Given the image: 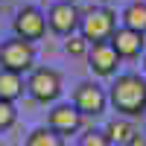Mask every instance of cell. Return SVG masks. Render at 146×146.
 Instances as JSON below:
<instances>
[{
  "label": "cell",
  "mask_w": 146,
  "mask_h": 146,
  "mask_svg": "<svg viewBox=\"0 0 146 146\" xmlns=\"http://www.w3.org/2000/svg\"><path fill=\"white\" fill-rule=\"evenodd\" d=\"M108 102L120 117H140L146 111V79L137 73H120L108 88Z\"/></svg>",
  "instance_id": "cell-1"
},
{
  "label": "cell",
  "mask_w": 146,
  "mask_h": 146,
  "mask_svg": "<svg viewBox=\"0 0 146 146\" xmlns=\"http://www.w3.org/2000/svg\"><path fill=\"white\" fill-rule=\"evenodd\" d=\"M117 29V15L108 6H94L91 12H82V23H79V35L88 44L96 41H108Z\"/></svg>",
  "instance_id": "cell-2"
},
{
  "label": "cell",
  "mask_w": 146,
  "mask_h": 146,
  "mask_svg": "<svg viewBox=\"0 0 146 146\" xmlns=\"http://www.w3.org/2000/svg\"><path fill=\"white\" fill-rule=\"evenodd\" d=\"M32 64H35V47H32V41H23V38H9V41H3L0 44V67L3 70H12V73H27V70H32Z\"/></svg>",
  "instance_id": "cell-3"
},
{
  "label": "cell",
  "mask_w": 146,
  "mask_h": 146,
  "mask_svg": "<svg viewBox=\"0 0 146 146\" xmlns=\"http://www.w3.org/2000/svg\"><path fill=\"white\" fill-rule=\"evenodd\" d=\"M27 91L35 102H56L62 94V76L53 67H32L27 79Z\"/></svg>",
  "instance_id": "cell-4"
},
{
  "label": "cell",
  "mask_w": 146,
  "mask_h": 146,
  "mask_svg": "<svg viewBox=\"0 0 146 146\" xmlns=\"http://www.w3.org/2000/svg\"><path fill=\"white\" fill-rule=\"evenodd\" d=\"M73 105L82 117H100V114H105L108 94L96 82H79L73 88Z\"/></svg>",
  "instance_id": "cell-5"
},
{
  "label": "cell",
  "mask_w": 146,
  "mask_h": 146,
  "mask_svg": "<svg viewBox=\"0 0 146 146\" xmlns=\"http://www.w3.org/2000/svg\"><path fill=\"white\" fill-rule=\"evenodd\" d=\"M82 23V12L76 3H67V0H58L56 6H50L47 12V29H53L56 35H73Z\"/></svg>",
  "instance_id": "cell-6"
},
{
  "label": "cell",
  "mask_w": 146,
  "mask_h": 146,
  "mask_svg": "<svg viewBox=\"0 0 146 146\" xmlns=\"http://www.w3.org/2000/svg\"><path fill=\"white\" fill-rule=\"evenodd\" d=\"M12 27H15L18 38H23V41H38V38H44V32H47V15H44L41 9H35V6H23V9H18Z\"/></svg>",
  "instance_id": "cell-7"
},
{
  "label": "cell",
  "mask_w": 146,
  "mask_h": 146,
  "mask_svg": "<svg viewBox=\"0 0 146 146\" xmlns=\"http://www.w3.org/2000/svg\"><path fill=\"white\" fill-rule=\"evenodd\" d=\"M117 64H120V56H117L111 41H96L88 47V67L96 76H114Z\"/></svg>",
  "instance_id": "cell-8"
},
{
  "label": "cell",
  "mask_w": 146,
  "mask_h": 146,
  "mask_svg": "<svg viewBox=\"0 0 146 146\" xmlns=\"http://www.w3.org/2000/svg\"><path fill=\"white\" fill-rule=\"evenodd\" d=\"M114 44V50L120 58H137L143 50H146V35L143 32H135V29H129V27H120L114 29V35L108 38Z\"/></svg>",
  "instance_id": "cell-9"
},
{
  "label": "cell",
  "mask_w": 146,
  "mask_h": 146,
  "mask_svg": "<svg viewBox=\"0 0 146 146\" xmlns=\"http://www.w3.org/2000/svg\"><path fill=\"white\" fill-rule=\"evenodd\" d=\"M47 126H50L53 131H58V135H76V131L82 129V114L76 111V105L67 102V105H56L50 117H47Z\"/></svg>",
  "instance_id": "cell-10"
},
{
  "label": "cell",
  "mask_w": 146,
  "mask_h": 146,
  "mask_svg": "<svg viewBox=\"0 0 146 146\" xmlns=\"http://www.w3.org/2000/svg\"><path fill=\"white\" fill-rule=\"evenodd\" d=\"M105 135L111 137V143H129L131 137L137 135V129H135V123H131V117H114L111 123L105 126Z\"/></svg>",
  "instance_id": "cell-11"
},
{
  "label": "cell",
  "mask_w": 146,
  "mask_h": 146,
  "mask_svg": "<svg viewBox=\"0 0 146 146\" xmlns=\"http://www.w3.org/2000/svg\"><path fill=\"white\" fill-rule=\"evenodd\" d=\"M23 76L21 73H12V70H3L0 67V100H9V102H15L18 96L23 94Z\"/></svg>",
  "instance_id": "cell-12"
},
{
  "label": "cell",
  "mask_w": 146,
  "mask_h": 146,
  "mask_svg": "<svg viewBox=\"0 0 146 146\" xmlns=\"http://www.w3.org/2000/svg\"><path fill=\"white\" fill-rule=\"evenodd\" d=\"M120 21H123V27H129V29L146 35V3H143V0L129 3V6L123 9V15H120Z\"/></svg>",
  "instance_id": "cell-13"
},
{
  "label": "cell",
  "mask_w": 146,
  "mask_h": 146,
  "mask_svg": "<svg viewBox=\"0 0 146 146\" xmlns=\"http://www.w3.org/2000/svg\"><path fill=\"white\" fill-rule=\"evenodd\" d=\"M27 146H64V137L47 126V129H35V131H29Z\"/></svg>",
  "instance_id": "cell-14"
},
{
  "label": "cell",
  "mask_w": 146,
  "mask_h": 146,
  "mask_svg": "<svg viewBox=\"0 0 146 146\" xmlns=\"http://www.w3.org/2000/svg\"><path fill=\"white\" fill-rule=\"evenodd\" d=\"M15 120H18L15 105H12L9 100H0V131H3V129H12V126H15Z\"/></svg>",
  "instance_id": "cell-15"
},
{
  "label": "cell",
  "mask_w": 146,
  "mask_h": 146,
  "mask_svg": "<svg viewBox=\"0 0 146 146\" xmlns=\"http://www.w3.org/2000/svg\"><path fill=\"white\" fill-rule=\"evenodd\" d=\"M88 41L82 38V35H67V41H64V50L67 56H88Z\"/></svg>",
  "instance_id": "cell-16"
},
{
  "label": "cell",
  "mask_w": 146,
  "mask_h": 146,
  "mask_svg": "<svg viewBox=\"0 0 146 146\" xmlns=\"http://www.w3.org/2000/svg\"><path fill=\"white\" fill-rule=\"evenodd\" d=\"M79 146H114L111 143V137L105 135V131H88V135H82V140H79Z\"/></svg>",
  "instance_id": "cell-17"
},
{
  "label": "cell",
  "mask_w": 146,
  "mask_h": 146,
  "mask_svg": "<svg viewBox=\"0 0 146 146\" xmlns=\"http://www.w3.org/2000/svg\"><path fill=\"white\" fill-rule=\"evenodd\" d=\"M126 146H146V137H143V135H140V131H137V135H135V137H131V140H129Z\"/></svg>",
  "instance_id": "cell-18"
},
{
  "label": "cell",
  "mask_w": 146,
  "mask_h": 146,
  "mask_svg": "<svg viewBox=\"0 0 146 146\" xmlns=\"http://www.w3.org/2000/svg\"><path fill=\"white\" fill-rule=\"evenodd\" d=\"M143 67H146V56H143Z\"/></svg>",
  "instance_id": "cell-19"
},
{
  "label": "cell",
  "mask_w": 146,
  "mask_h": 146,
  "mask_svg": "<svg viewBox=\"0 0 146 146\" xmlns=\"http://www.w3.org/2000/svg\"><path fill=\"white\" fill-rule=\"evenodd\" d=\"M67 3H76V0H67Z\"/></svg>",
  "instance_id": "cell-20"
},
{
  "label": "cell",
  "mask_w": 146,
  "mask_h": 146,
  "mask_svg": "<svg viewBox=\"0 0 146 146\" xmlns=\"http://www.w3.org/2000/svg\"><path fill=\"white\" fill-rule=\"evenodd\" d=\"M100 3H108V0H100Z\"/></svg>",
  "instance_id": "cell-21"
}]
</instances>
